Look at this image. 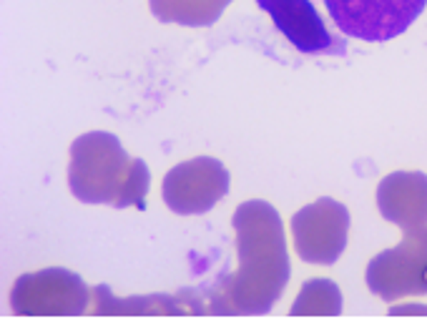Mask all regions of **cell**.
<instances>
[{"mask_svg": "<svg viewBox=\"0 0 427 319\" xmlns=\"http://www.w3.org/2000/svg\"><path fill=\"white\" fill-rule=\"evenodd\" d=\"M161 194L173 214H207L229 194V171L211 156L184 161L164 176Z\"/></svg>", "mask_w": 427, "mask_h": 319, "instance_id": "7", "label": "cell"}, {"mask_svg": "<svg viewBox=\"0 0 427 319\" xmlns=\"http://www.w3.org/2000/svg\"><path fill=\"white\" fill-rule=\"evenodd\" d=\"M367 287L385 302L427 294V224L405 229L402 242L367 264Z\"/></svg>", "mask_w": 427, "mask_h": 319, "instance_id": "4", "label": "cell"}, {"mask_svg": "<svg viewBox=\"0 0 427 319\" xmlns=\"http://www.w3.org/2000/svg\"><path fill=\"white\" fill-rule=\"evenodd\" d=\"M347 231H350V211L345 204L334 202L330 196L317 199L292 216L296 254L310 264L330 267L337 262L347 246Z\"/></svg>", "mask_w": 427, "mask_h": 319, "instance_id": "6", "label": "cell"}, {"mask_svg": "<svg viewBox=\"0 0 427 319\" xmlns=\"http://www.w3.org/2000/svg\"><path fill=\"white\" fill-rule=\"evenodd\" d=\"M239 269L201 291L211 314H267L290 282L282 216L272 204L252 199L234 211Z\"/></svg>", "mask_w": 427, "mask_h": 319, "instance_id": "1", "label": "cell"}, {"mask_svg": "<svg viewBox=\"0 0 427 319\" xmlns=\"http://www.w3.org/2000/svg\"><path fill=\"white\" fill-rule=\"evenodd\" d=\"M91 299L88 284L63 267L23 274L10 289V307L18 317H78Z\"/></svg>", "mask_w": 427, "mask_h": 319, "instance_id": "3", "label": "cell"}, {"mask_svg": "<svg viewBox=\"0 0 427 319\" xmlns=\"http://www.w3.org/2000/svg\"><path fill=\"white\" fill-rule=\"evenodd\" d=\"M231 0H149L151 13L161 23H176L189 28H207L219 21Z\"/></svg>", "mask_w": 427, "mask_h": 319, "instance_id": "11", "label": "cell"}, {"mask_svg": "<svg viewBox=\"0 0 427 319\" xmlns=\"http://www.w3.org/2000/svg\"><path fill=\"white\" fill-rule=\"evenodd\" d=\"M189 304L181 291L173 294H144V297H116L106 284L93 287V314H113V317H146V314H187Z\"/></svg>", "mask_w": 427, "mask_h": 319, "instance_id": "10", "label": "cell"}, {"mask_svg": "<svg viewBox=\"0 0 427 319\" xmlns=\"http://www.w3.org/2000/svg\"><path fill=\"white\" fill-rule=\"evenodd\" d=\"M339 30L367 43H385L405 33L427 0H324Z\"/></svg>", "mask_w": 427, "mask_h": 319, "instance_id": "5", "label": "cell"}, {"mask_svg": "<svg viewBox=\"0 0 427 319\" xmlns=\"http://www.w3.org/2000/svg\"><path fill=\"white\" fill-rule=\"evenodd\" d=\"M379 214L402 231L427 224V176L420 171H395L377 186Z\"/></svg>", "mask_w": 427, "mask_h": 319, "instance_id": "9", "label": "cell"}, {"mask_svg": "<svg viewBox=\"0 0 427 319\" xmlns=\"http://www.w3.org/2000/svg\"><path fill=\"white\" fill-rule=\"evenodd\" d=\"M342 312V291L332 279H310L304 282L299 297H296L292 314L294 317H312V314H324L334 317Z\"/></svg>", "mask_w": 427, "mask_h": 319, "instance_id": "12", "label": "cell"}, {"mask_svg": "<svg viewBox=\"0 0 427 319\" xmlns=\"http://www.w3.org/2000/svg\"><path fill=\"white\" fill-rule=\"evenodd\" d=\"M151 174L144 159H131L113 133H83L70 146L68 186L78 202L144 211Z\"/></svg>", "mask_w": 427, "mask_h": 319, "instance_id": "2", "label": "cell"}, {"mask_svg": "<svg viewBox=\"0 0 427 319\" xmlns=\"http://www.w3.org/2000/svg\"><path fill=\"white\" fill-rule=\"evenodd\" d=\"M256 6L269 13L274 28L294 46L299 53H330L345 56L347 43L327 30L322 15L310 0H256Z\"/></svg>", "mask_w": 427, "mask_h": 319, "instance_id": "8", "label": "cell"}]
</instances>
